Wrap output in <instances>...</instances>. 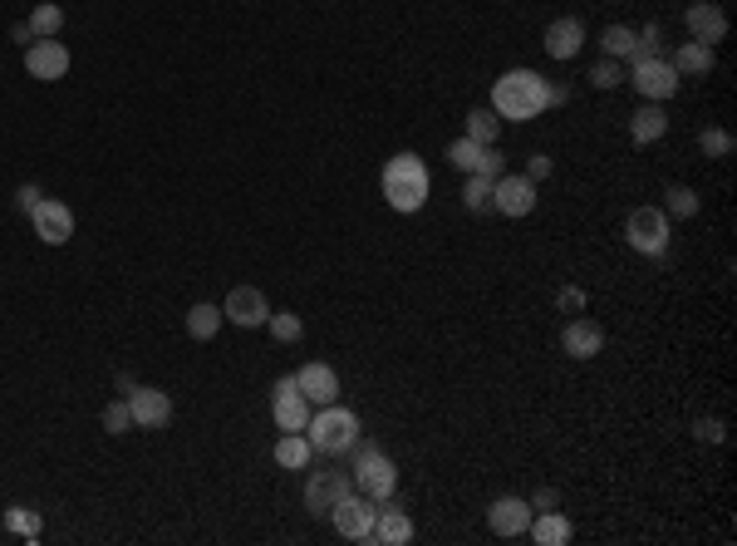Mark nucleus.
Masks as SVG:
<instances>
[{"instance_id": "5", "label": "nucleus", "mask_w": 737, "mask_h": 546, "mask_svg": "<svg viewBox=\"0 0 737 546\" xmlns=\"http://www.w3.org/2000/svg\"><path fill=\"white\" fill-rule=\"evenodd\" d=\"M669 217H664V207H634L629 217H624V242L634 246L639 256H664L669 251Z\"/></svg>"}, {"instance_id": "26", "label": "nucleus", "mask_w": 737, "mask_h": 546, "mask_svg": "<svg viewBox=\"0 0 737 546\" xmlns=\"http://www.w3.org/2000/svg\"><path fill=\"white\" fill-rule=\"evenodd\" d=\"M487 148H492V143H472V138L462 133L457 143H448V163H453L457 173H477V163H482Z\"/></svg>"}, {"instance_id": "39", "label": "nucleus", "mask_w": 737, "mask_h": 546, "mask_svg": "<svg viewBox=\"0 0 737 546\" xmlns=\"http://www.w3.org/2000/svg\"><path fill=\"white\" fill-rule=\"evenodd\" d=\"M40 202H45V192H40V187H35V182H25V187H20V192H15V207H20V212H25V217H30V212H35V207H40Z\"/></svg>"}, {"instance_id": "15", "label": "nucleus", "mask_w": 737, "mask_h": 546, "mask_svg": "<svg viewBox=\"0 0 737 546\" xmlns=\"http://www.w3.org/2000/svg\"><path fill=\"white\" fill-rule=\"evenodd\" d=\"M128 414H133V428H168L172 424V399L163 389H148L138 384L128 394Z\"/></svg>"}, {"instance_id": "23", "label": "nucleus", "mask_w": 737, "mask_h": 546, "mask_svg": "<svg viewBox=\"0 0 737 546\" xmlns=\"http://www.w3.org/2000/svg\"><path fill=\"white\" fill-rule=\"evenodd\" d=\"M310 458H315V448H310L305 433H281V438H276V463H281V468L300 473V468H310Z\"/></svg>"}, {"instance_id": "22", "label": "nucleus", "mask_w": 737, "mask_h": 546, "mask_svg": "<svg viewBox=\"0 0 737 546\" xmlns=\"http://www.w3.org/2000/svg\"><path fill=\"white\" fill-rule=\"evenodd\" d=\"M664 133H669V114H664L659 104H644V109L629 114V138H634V148H649V143H659Z\"/></svg>"}, {"instance_id": "11", "label": "nucleus", "mask_w": 737, "mask_h": 546, "mask_svg": "<svg viewBox=\"0 0 737 546\" xmlns=\"http://www.w3.org/2000/svg\"><path fill=\"white\" fill-rule=\"evenodd\" d=\"M354 492V473H344V468H325V473H310V483H305V507L315 512V517H330V507Z\"/></svg>"}, {"instance_id": "30", "label": "nucleus", "mask_w": 737, "mask_h": 546, "mask_svg": "<svg viewBox=\"0 0 737 546\" xmlns=\"http://www.w3.org/2000/svg\"><path fill=\"white\" fill-rule=\"evenodd\" d=\"M497 133H502L497 109H472V114H467V138H472V143H497Z\"/></svg>"}, {"instance_id": "40", "label": "nucleus", "mask_w": 737, "mask_h": 546, "mask_svg": "<svg viewBox=\"0 0 737 546\" xmlns=\"http://www.w3.org/2000/svg\"><path fill=\"white\" fill-rule=\"evenodd\" d=\"M526 502H531V512H551V507H561V492L556 487H536Z\"/></svg>"}, {"instance_id": "3", "label": "nucleus", "mask_w": 737, "mask_h": 546, "mask_svg": "<svg viewBox=\"0 0 737 546\" xmlns=\"http://www.w3.org/2000/svg\"><path fill=\"white\" fill-rule=\"evenodd\" d=\"M305 438H310V448H315V453L340 458V453H349V448L359 443V414H354V409H344L340 399H335V404H325V409H315V414H310Z\"/></svg>"}, {"instance_id": "6", "label": "nucleus", "mask_w": 737, "mask_h": 546, "mask_svg": "<svg viewBox=\"0 0 737 546\" xmlns=\"http://www.w3.org/2000/svg\"><path fill=\"white\" fill-rule=\"evenodd\" d=\"M330 517H335V532H340L344 542H374V517H379V502L374 497H340L335 507H330Z\"/></svg>"}, {"instance_id": "1", "label": "nucleus", "mask_w": 737, "mask_h": 546, "mask_svg": "<svg viewBox=\"0 0 737 546\" xmlns=\"http://www.w3.org/2000/svg\"><path fill=\"white\" fill-rule=\"evenodd\" d=\"M492 109L497 119L526 123L546 114V79L536 69H507L497 84H492Z\"/></svg>"}, {"instance_id": "20", "label": "nucleus", "mask_w": 737, "mask_h": 546, "mask_svg": "<svg viewBox=\"0 0 737 546\" xmlns=\"http://www.w3.org/2000/svg\"><path fill=\"white\" fill-rule=\"evenodd\" d=\"M374 542H384V546H408L413 542V517L403 512V507H384L379 502V517H374Z\"/></svg>"}, {"instance_id": "38", "label": "nucleus", "mask_w": 737, "mask_h": 546, "mask_svg": "<svg viewBox=\"0 0 737 546\" xmlns=\"http://www.w3.org/2000/svg\"><path fill=\"white\" fill-rule=\"evenodd\" d=\"M10 527L25 537H40V517H30V507H10Z\"/></svg>"}, {"instance_id": "7", "label": "nucleus", "mask_w": 737, "mask_h": 546, "mask_svg": "<svg viewBox=\"0 0 737 546\" xmlns=\"http://www.w3.org/2000/svg\"><path fill=\"white\" fill-rule=\"evenodd\" d=\"M271 414H276V428H281V433H305L310 414H315V404L300 394L295 374L276 379V389H271Z\"/></svg>"}, {"instance_id": "8", "label": "nucleus", "mask_w": 737, "mask_h": 546, "mask_svg": "<svg viewBox=\"0 0 737 546\" xmlns=\"http://www.w3.org/2000/svg\"><path fill=\"white\" fill-rule=\"evenodd\" d=\"M679 69L669 64V55H659V60H634V89L649 99V104H664V99H674L679 94Z\"/></svg>"}, {"instance_id": "45", "label": "nucleus", "mask_w": 737, "mask_h": 546, "mask_svg": "<svg viewBox=\"0 0 737 546\" xmlns=\"http://www.w3.org/2000/svg\"><path fill=\"white\" fill-rule=\"evenodd\" d=\"M133 389H138V379H133V374H118V394H123V399H128V394H133Z\"/></svg>"}, {"instance_id": "34", "label": "nucleus", "mask_w": 737, "mask_h": 546, "mask_svg": "<svg viewBox=\"0 0 737 546\" xmlns=\"http://www.w3.org/2000/svg\"><path fill=\"white\" fill-rule=\"evenodd\" d=\"M590 84H595V89H620L624 84V60H610V55H605V60L590 69Z\"/></svg>"}, {"instance_id": "21", "label": "nucleus", "mask_w": 737, "mask_h": 546, "mask_svg": "<svg viewBox=\"0 0 737 546\" xmlns=\"http://www.w3.org/2000/svg\"><path fill=\"white\" fill-rule=\"evenodd\" d=\"M526 537L541 542V546H566L570 537H575V527H570V517L561 512V507H551V512H536V517H531Z\"/></svg>"}, {"instance_id": "41", "label": "nucleus", "mask_w": 737, "mask_h": 546, "mask_svg": "<svg viewBox=\"0 0 737 546\" xmlns=\"http://www.w3.org/2000/svg\"><path fill=\"white\" fill-rule=\"evenodd\" d=\"M693 433H698V443H723V419H698Z\"/></svg>"}, {"instance_id": "31", "label": "nucleus", "mask_w": 737, "mask_h": 546, "mask_svg": "<svg viewBox=\"0 0 737 546\" xmlns=\"http://www.w3.org/2000/svg\"><path fill=\"white\" fill-rule=\"evenodd\" d=\"M600 45H605L610 60H629V55H634V30H629V25H605V30H600Z\"/></svg>"}, {"instance_id": "25", "label": "nucleus", "mask_w": 737, "mask_h": 546, "mask_svg": "<svg viewBox=\"0 0 737 546\" xmlns=\"http://www.w3.org/2000/svg\"><path fill=\"white\" fill-rule=\"evenodd\" d=\"M222 320H227V315H222V305L197 301L192 310H187V335H192V340H212V335L222 330Z\"/></svg>"}, {"instance_id": "35", "label": "nucleus", "mask_w": 737, "mask_h": 546, "mask_svg": "<svg viewBox=\"0 0 737 546\" xmlns=\"http://www.w3.org/2000/svg\"><path fill=\"white\" fill-rule=\"evenodd\" d=\"M133 428V414H128V399H114L109 409H104V433H128Z\"/></svg>"}, {"instance_id": "42", "label": "nucleus", "mask_w": 737, "mask_h": 546, "mask_svg": "<svg viewBox=\"0 0 737 546\" xmlns=\"http://www.w3.org/2000/svg\"><path fill=\"white\" fill-rule=\"evenodd\" d=\"M526 178H531V182L551 178V153H531V163H526Z\"/></svg>"}, {"instance_id": "10", "label": "nucleus", "mask_w": 737, "mask_h": 546, "mask_svg": "<svg viewBox=\"0 0 737 546\" xmlns=\"http://www.w3.org/2000/svg\"><path fill=\"white\" fill-rule=\"evenodd\" d=\"M683 25H688V40H698V45L718 50V40H728V10L718 0H693L683 10Z\"/></svg>"}, {"instance_id": "44", "label": "nucleus", "mask_w": 737, "mask_h": 546, "mask_svg": "<svg viewBox=\"0 0 737 546\" xmlns=\"http://www.w3.org/2000/svg\"><path fill=\"white\" fill-rule=\"evenodd\" d=\"M566 99H570L566 84H546V109H551V104H566Z\"/></svg>"}, {"instance_id": "14", "label": "nucleus", "mask_w": 737, "mask_h": 546, "mask_svg": "<svg viewBox=\"0 0 737 546\" xmlns=\"http://www.w3.org/2000/svg\"><path fill=\"white\" fill-rule=\"evenodd\" d=\"M25 69H30V79L55 84L69 74V50L59 40H35V45H25Z\"/></svg>"}, {"instance_id": "18", "label": "nucleus", "mask_w": 737, "mask_h": 546, "mask_svg": "<svg viewBox=\"0 0 737 546\" xmlns=\"http://www.w3.org/2000/svg\"><path fill=\"white\" fill-rule=\"evenodd\" d=\"M531 502L526 497H497L492 507H487V527L497 532V537H526V527H531Z\"/></svg>"}, {"instance_id": "32", "label": "nucleus", "mask_w": 737, "mask_h": 546, "mask_svg": "<svg viewBox=\"0 0 737 546\" xmlns=\"http://www.w3.org/2000/svg\"><path fill=\"white\" fill-rule=\"evenodd\" d=\"M698 148H703L708 158H733L737 138L728 133V128H703V133H698Z\"/></svg>"}, {"instance_id": "43", "label": "nucleus", "mask_w": 737, "mask_h": 546, "mask_svg": "<svg viewBox=\"0 0 737 546\" xmlns=\"http://www.w3.org/2000/svg\"><path fill=\"white\" fill-rule=\"evenodd\" d=\"M10 40H15V45H35V30H30V20H25V25H10Z\"/></svg>"}, {"instance_id": "27", "label": "nucleus", "mask_w": 737, "mask_h": 546, "mask_svg": "<svg viewBox=\"0 0 737 546\" xmlns=\"http://www.w3.org/2000/svg\"><path fill=\"white\" fill-rule=\"evenodd\" d=\"M664 197H669V202H664V217H679V222L698 217V207H703V202H698V192H693V187H683V182H674Z\"/></svg>"}, {"instance_id": "16", "label": "nucleus", "mask_w": 737, "mask_h": 546, "mask_svg": "<svg viewBox=\"0 0 737 546\" xmlns=\"http://www.w3.org/2000/svg\"><path fill=\"white\" fill-rule=\"evenodd\" d=\"M295 384H300V394L315 404V409H325V404H335L340 399V374L330 369V364H300L295 369Z\"/></svg>"}, {"instance_id": "4", "label": "nucleus", "mask_w": 737, "mask_h": 546, "mask_svg": "<svg viewBox=\"0 0 737 546\" xmlns=\"http://www.w3.org/2000/svg\"><path fill=\"white\" fill-rule=\"evenodd\" d=\"M354 487H359L364 497H374V502H389V497H394V487H398L394 458H389L384 448L364 443V448H359V458H354Z\"/></svg>"}, {"instance_id": "12", "label": "nucleus", "mask_w": 737, "mask_h": 546, "mask_svg": "<svg viewBox=\"0 0 737 546\" xmlns=\"http://www.w3.org/2000/svg\"><path fill=\"white\" fill-rule=\"evenodd\" d=\"M30 227H35V237L45 246H64L74 237V212H69V202H59V197H45L35 212H30Z\"/></svg>"}, {"instance_id": "28", "label": "nucleus", "mask_w": 737, "mask_h": 546, "mask_svg": "<svg viewBox=\"0 0 737 546\" xmlns=\"http://www.w3.org/2000/svg\"><path fill=\"white\" fill-rule=\"evenodd\" d=\"M462 207H467L472 217L492 212V182L477 178V173H467V182H462Z\"/></svg>"}, {"instance_id": "29", "label": "nucleus", "mask_w": 737, "mask_h": 546, "mask_svg": "<svg viewBox=\"0 0 737 546\" xmlns=\"http://www.w3.org/2000/svg\"><path fill=\"white\" fill-rule=\"evenodd\" d=\"M30 30H35V40H55L59 30H64V10L50 5V0L35 5V10H30Z\"/></svg>"}, {"instance_id": "2", "label": "nucleus", "mask_w": 737, "mask_h": 546, "mask_svg": "<svg viewBox=\"0 0 737 546\" xmlns=\"http://www.w3.org/2000/svg\"><path fill=\"white\" fill-rule=\"evenodd\" d=\"M384 202L394 207V212H418L423 202H428V192H433V178H428V163L418 158V153H398L384 163Z\"/></svg>"}, {"instance_id": "33", "label": "nucleus", "mask_w": 737, "mask_h": 546, "mask_svg": "<svg viewBox=\"0 0 737 546\" xmlns=\"http://www.w3.org/2000/svg\"><path fill=\"white\" fill-rule=\"evenodd\" d=\"M266 325H271V335H276L281 345H295V340L305 335V325H300V315H295V310H276Z\"/></svg>"}, {"instance_id": "19", "label": "nucleus", "mask_w": 737, "mask_h": 546, "mask_svg": "<svg viewBox=\"0 0 737 546\" xmlns=\"http://www.w3.org/2000/svg\"><path fill=\"white\" fill-rule=\"evenodd\" d=\"M585 50V20L580 15H561L546 25V55L551 60H575Z\"/></svg>"}, {"instance_id": "13", "label": "nucleus", "mask_w": 737, "mask_h": 546, "mask_svg": "<svg viewBox=\"0 0 737 546\" xmlns=\"http://www.w3.org/2000/svg\"><path fill=\"white\" fill-rule=\"evenodd\" d=\"M561 350H566L570 360H595V355L605 350V330H600V320H590L585 310L570 315L566 330H561Z\"/></svg>"}, {"instance_id": "37", "label": "nucleus", "mask_w": 737, "mask_h": 546, "mask_svg": "<svg viewBox=\"0 0 737 546\" xmlns=\"http://www.w3.org/2000/svg\"><path fill=\"white\" fill-rule=\"evenodd\" d=\"M585 291H580V286H561V291H556V310H561V315H580V310H585Z\"/></svg>"}, {"instance_id": "24", "label": "nucleus", "mask_w": 737, "mask_h": 546, "mask_svg": "<svg viewBox=\"0 0 737 546\" xmlns=\"http://www.w3.org/2000/svg\"><path fill=\"white\" fill-rule=\"evenodd\" d=\"M674 69L679 74H708L713 64H718V55H713V45H698V40H683L679 50H674Z\"/></svg>"}, {"instance_id": "36", "label": "nucleus", "mask_w": 737, "mask_h": 546, "mask_svg": "<svg viewBox=\"0 0 737 546\" xmlns=\"http://www.w3.org/2000/svg\"><path fill=\"white\" fill-rule=\"evenodd\" d=\"M502 173H507V153H502V148H497V143H492V148H487V153H482V163H477V178L497 182V178H502Z\"/></svg>"}, {"instance_id": "9", "label": "nucleus", "mask_w": 737, "mask_h": 546, "mask_svg": "<svg viewBox=\"0 0 737 546\" xmlns=\"http://www.w3.org/2000/svg\"><path fill=\"white\" fill-rule=\"evenodd\" d=\"M492 212L502 217H531L536 212V182L526 173H502L492 182Z\"/></svg>"}, {"instance_id": "17", "label": "nucleus", "mask_w": 737, "mask_h": 546, "mask_svg": "<svg viewBox=\"0 0 737 546\" xmlns=\"http://www.w3.org/2000/svg\"><path fill=\"white\" fill-rule=\"evenodd\" d=\"M222 315H227L231 325H241V330H256V325L271 320V305H266V296L256 286H236L227 296V305H222Z\"/></svg>"}]
</instances>
